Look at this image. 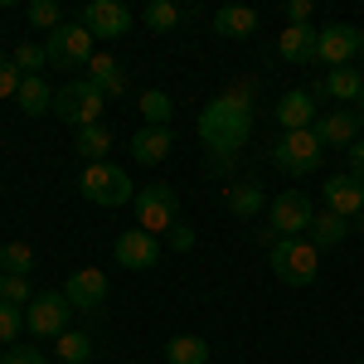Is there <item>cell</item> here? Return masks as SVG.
Segmentation results:
<instances>
[{
	"label": "cell",
	"instance_id": "60d3db41",
	"mask_svg": "<svg viewBox=\"0 0 364 364\" xmlns=\"http://www.w3.org/2000/svg\"><path fill=\"white\" fill-rule=\"evenodd\" d=\"M360 364H364V360H360Z\"/></svg>",
	"mask_w": 364,
	"mask_h": 364
},
{
	"label": "cell",
	"instance_id": "5bb4252c",
	"mask_svg": "<svg viewBox=\"0 0 364 364\" xmlns=\"http://www.w3.org/2000/svg\"><path fill=\"white\" fill-rule=\"evenodd\" d=\"M360 127H364V117L355 112V107H336V112H326V117H316V136H321V146H355L360 141Z\"/></svg>",
	"mask_w": 364,
	"mask_h": 364
},
{
	"label": "cell",
	"instance_id": "603a6c76",
	"mask_svg": "<svg viewBox=\"0 0 364 364\" xmlns=\"http://www.w3.org/2000/svg\"><path fill=\"white\" fill-rule=\"evenodd\" d=\"M214 29H219L224 39H248L252 29H257V10H248V5H224V10L214 15Z\"/></svg>",
	"mask_w": 364,
	"mask_h": 364
},
{
	"label": "cell",
	"instance_id": "52a82bcc",
	"mask_svg": "<svg viewBox=\"0 0 364 364\" xmlns=\"http://www.w3.org/2000/svg\"><path fill=\"white\" fill-rule=\"evenodd\" d=\"M311 219H316V204H311L306 190L272 195V204H267V224H272L277 238H301V233L311 228Z\"/></svg>",
	"mask_w": 364,
	"mask_h": 364
},
{
	"label": "cell",
	"instance_id": "1f68e13d",
	"mask_svg": "<svg viewBox=\"0 0 364 364\" xmlns=\"http://www.w3.org/2000/svg\"><path fill=\"white\" fill-rule=\"evenodd\" d=\"M141 20H146V25L156 29V34H170V29L180 25V10H175V5H170V0H151V5H146V15H141Z\"/></svg>",
	"mask_w": 364,
	"mask_h": 364
},
{
	"label": "cell",
	"instance_id": "7402d4cb",
	"mask_svg": "<svg viewBox=\"0 0 364 364\" xmlns=\"http://www.w3.org/2000/svg\"><path fill=\"white\" fill-rule=\"evenodd\" d=\"M15 102H20L25 117H44V112H54V87H49V78H25Z\"/></svg>",
	"mask_w": 364,
	"mask_h": 364
},
{
	"label": "cell",
	"instance_id": "4316f807",
	"mask_svg": "<svg viewBox=\"0 0 364 364\" xmlns=\"http://www.w3.org/2000/svg\"><path fill=\"white\" fill-rule=\"evenodd\" d=\"M54 355L63 364H92V336H83V331H63V336L54 340Z\"/></svg>",
	"mask_w": 364,
	"mask_h": 364
},
{
	"label": "cell",
	"instance_id": "74e56055",
	"mask_svg": "<svg viewBox=\"0 0 364 364\" xmlns=\"http://www.w3.org/2000/svg\"><path fill=\"white\" fill-rule=\"evenodd\" d=\"M0 364H49V355L44 350H10Z\"/></svg>",
	"mask_w": 364,
	"mask_h": 364
},
{
	"label": "cell",
	"instance_id": "cb8c5ba5",
	"mask_svg": "<svg viewBox=\"0 0 364 364\" xmlns=\"http://www.w3.org/2000/svg\"><path fill=\"white\" fill-rule=\"evenodd\" d=\"M166 360L170 364H209V340L204 336H170Z\"/></svg>",
	"mask_w": 364,
	"mask_h": 364
},
{
	"label": "cell",
	"instance_id": "e0dca14e",
	"mask_svg": "<svg viewBox=\"0 0 364 364\" xmlns=\"http://www.w3.org/2000/svg\"><path fill=\"white\" fill-rule=\"evenodd\" d=\"M316 97L311 92H301V87H291V92H282V102H277V122H282V132H306V127H316Z\"/></svg>",
	"mask_w": 364,
	"mask_h": 364
},
{
	"label": "cell",
	"instance_id": "ffe728a7",
	"mask_svg": "<svg viewBox=\"0 0 364 364\" xmlns=\"http://www.w3.org/2000/svg\"><path fill=\"white\" fill-rule=\"evenodd\" d=\"M87 83L97 87L102 97H122V92H127V78H122V63H117L112 54H92V63H87Z\"/></svg>",
	"mask_w": 364,
	"mask_h": 364
},
{
	"label": "cell",
	"instance_id": "83f0119b",
	"mask_svg": "<svg viewBox=\"0 0 364 364\" xmlns=\"http://www.w3.org/2000/svg\"><path fill=\"white\" fill-rule=\"evenodd\" d=\"M257 209H262V185H233V190H228V214H233V219H252V214H257Z\"/></svg>",
	"mask_w": 364,
	"mask_h": 364
},
{
	"label": "cell",
	"instance_id": "ab89813d",
	"mask_svg": "<svg viewBox=\"0 0 364 364\" xmlns=\"http://www.w3.org/2000/svg\"><path fill=\"white\" fill-rule=\"evenodd\" d=\"M355 228H360V233H364V209H360V214H355Z\"/></svg>",
	"mask_w": 364,
	"mask_h": 364
},
{
	"label": "cell",
	"instance_id": "7c38bea8",
	"mask_svg": "<svg viewBox=\"0 0 364 364\" xmlns=\"http://www.w3.org/2000/svg\"><path fill=\"white\" fill-rule=\"evenodd\" d=\"M83 25L92 29V39H122V34H132V10L122 0H87Z\"/></svg>",
	"mask_w": 364,
	"mask_h": 364
},
{
	"label": "cell",
	"instance_id": "ba28073f",
	"mask_svg": "<svg viewBox=\"0 0 364 364\" xmlns=\"http://www.w3.org/2000/svg\"><path fill=\"white\" fill-rule=\"evenodd\" d=\"M44 58L54 68H87L92 63V29L87 25H58L44 44Z\"/></svg>",
	"mask_w": 364,
	"mask_h": 364
},
{
	"label": "cell",
	"instance_id": "ac0fdd59",
	"mask_svg": "<svg viewBox=\"0 0 364 364\" xmlns=\"http://www.w3.org/2000/svg\"><path fill=\"white\" fill-rule=\"evenodd\" d=\"M170 151H175V132L170 127H141L136 136H132V156H136L141 166H161Z\"/></svg>",
	"mask_w": 364,
	"mask_h": 364
},
{
	"label": "cell",
	"instance_id": "277c9868",
	"mask_svg": "<svg viewBox=\"0 0 364 364\" xmlns=\"http://www.w3.org/2000/svg\"><path fill=\"white\" fill-rule=\"evenodd\" d=\"M83 195L92 204H102V209H122V204L136 199V190H132V175L117 161H97V166L83 170Z\"/></svg>",
	"mask_w": 364,
	"mask_h": 364
},
{
	"label": "cell",
	"instance_id": "8992f818",
	"mask_svg": "<svg viewBox=\"0 0 364 364\" xmlns=\"http://www.w3.org/2000/svg\"><path fill=\"white\" fill-rule=\"evenodd\" d=\"M102 92L87 83V78H68V83L54 92V117H63L68 127H92L102 117Z\"/></svg>",
	"mask_w": 364,
	"mask_h": 364
},
{
	"label": "cell",
	"instance_id": "f35d334b",
	"mask_svg": "<svg viewBox=\"0 0 364 364\" xmlns=\"http://www.w3.org/2000/svg\"><path fill=\"white\" fill-rule=\"evenodd\" d=\"M345 161H350V175L364 185V141H355V146H350V156H345Z\"/></svg>",
	"mask_w": 364,
	"mask_h": 364
},
{
	"label": "cell",
	"instance_id": "44dd1931",
	"mask_svg": "<svg viewBox=\"0 0 364 364\" xmlns=\"http://www.w3.org/2000/svg\"><path fill=\"white\" fill-rule=\"evenodd\" d=\"M306 238L316 243V248H340V243L350 238V219H340V214H331V209H316Z\"/></svg>",
	"mask_w": 364,
	"mask_h": 364
},
{
	"label": "cell",
	"instance_id": "9c48e42d",
	"mask_svg": "<svg viewBox=\"0 0 364 364\" xmlns=\"http://www.w3.org/2000/svg\"><path fill=\"white\" fill-rule=\"evenodd\" d=\"M68 316H73V306H68L63 291H34V301L25 306V331H34L44 340H58L68 331Z\"/></svg>",
	"mask_w": 364,
	"mask_h": 364
},
{
	"label": "cell",
	"instance_id": "8d00e7d4",
	"mask_svg": "<svg viewBox=\"0 0 364 364\" xmlns=\"http://www.w3.org/2000/svg\"><path fill=\"white\" fill-rule=\"evenodd\" d=\"M287 25H311V0H287Z\"/></svg>",
	"mask_w": 364,
	"mask_h": 364
},
{
	"label": "cell",
	"instance_id": "4dcf8cb0",
	"mask_svg": "<svg viewBox=\"0 0 364 364\" xmlns=\"http://www.w3.org/2000/svg\"><path fill=\"white\" fill-rule=\"evenodd\" d=\"M0 301H5V306H20V311H25L29 301H34V291H29V277L0 272Z\"/></svg>",
	"mask_w": 364,
	"mask_h": 364
},
{
	"label": "cell",
	"instance_id": "7a4b0ae2",
	"mask_svg": "<svg viewBox=\"0 0 364 364\" xmlns=\"http://www.w3.org/2000/svg\"><path fill=\"white\" fill-rule=\"evenodd\" d=\"M272 272L287 287H311L321 272V248L311 238H277L272 243Z\"/></svg>",
	"mask_w": 364,
	"mask_h": 364
},
{
	"label": "cell",
	"instance_id": "836d02e7",
	"mask_svg": "<svg viewBox=\"0 0 364 364\" xmlns=\"http://www.w3.org/2000/svg\"><path fill=\"white\" fill-rule=\"evenodd\" d=\"M25 331V311L0 301V345H15V336Z\"/></svg>",
	"mask_w": 364,
	"mask_h": 364
},
{
	"label": "cell",
	"instance_id": "f1b7e54d",
	"mask_svg": "<svg viewBox=\"0 0 364 364\" xmlns=\"http://www.w3.org/2000/svg\"><path fill=\"white\" fill-rule=\"evenodd\" d=\"M10 63L20 68V78H44V68H49V58H44V44H15Z\"/></svg>",
	"mask_w": 364,
	"mask_h": 364
},
{
	"label": "cell",
	"instance_id": "5b68a950",
	"mask_svg": "<svg viewBox=\"0 0 364 364\" xmlns=\"http://www.w3.org/2000/svg\"><path fill=\"white\" fill-rule=\"evenodd\" d=\"M321 136L316 132H282V141L272 146V166L282 170V175H291V180H301V175H311V170L321 166Z\"/></svg>",
	"mask_w": 364,
	"mask_h": 364
},
{
	"label": "cell",
	"instance_id": "e575fe53",
	"mask_svg": "<svg viewBox=\"0 0 364 364\" xmlns=\"http://www.w3.org/2000/svg\"><path fill=\"white\" fill-rule=\"evenodd\" d=\"M20 83H25V78H20V68H15L10 58H0V97H15Z\"/></svg>",
	"mask_w": 364,
	"mask_h": 364
},
{
	"label": "cell",
	"instance_id": "8fae6325",
	"mask_svg": "<svg viewBox=\"0 0 364 364\" xmlns=\"http://www.w3.org/2000/svg\"><path fill=\"white\" fill-rule=\"evenodd\" d=\"M112 257H117V267L151 272V267L161 262V238H156V233H146V228H127V233H117Z\"/></svg>",
	"mask_w": 364,
	"mask_h": 364
},
{
	"label": "cell",
	"instance_id": "d6986e66",
	"mask_svg": "<svg viewBox=\"0 0 364 364\" xmlns=\"http://www.w3.org/2000/svg\"><path fill=\"white\" fill-rule=\"evenodd\" d=\"M316 34L321 29H311V25H287L277 39V54L287 63H316Z\"/></svg>",
	"mask_w": 364,
	"mask_h": 364
},
{
	"label": "cell",
	"instance_id": "d4e9b609",
	"mask_svg": "<svg viewBox=\"0 0 364 364\" xmlns=\"http://www.w3.org/2000/svg\"><path fill=\"white\" fill-rule=\"evenodd\" d=\"M141 117H146V127H170L175 97H170L166 87H146V92H141Z\"/></svg>",
	"mask_w": 364,
	"mask_h": 364
},
{
	"label": "cell",
	"instance_id": "4fadbf2b",
	"mask_svg": "<svg viewBox=\"0 0 364 364\" xmlns=\"http://www.w3.org/2000/svg\"><path fill=\"white\" fill-rule=\"evenodd\" d=\"M63 296H68V306H73V311H97L102 301H107V272H97V267H78V272H68Z\"/></svg>",
	"mask_w": 364,
	"mask_h": 364
},
{
	"label": "cell",
	"instance_id": "d590c367",
	"mask_svg": "<svg viewBox=\"0 0 364 364\" xmlns=\"http://www.w3.org/2000/svg\"><path fill=\"white\" fill-rule=\"evenodd\" d=\"M170 248H175V252H190V248H195V228L185 224V219L170 228Z\"/></svg>",
	"mask_w": 364,
	"mask_h": 364
},
{
	"label": "cell",
	"instance_id": "30bf717a",
	"mask_svg": "<svg viewBox=\"0 0 364 364\" xmlns=\"http://www.w3.org/2000/svg\"><path fill=\"white\" fill-rule=\"evenodd\" d=\"M360 54H364V29L355 25H326L316 34V63H326V68H345Z\"/></svg>",
	"mask_w": 364,
	"mask_h": 364
},
{
	"label": "cell",
	"instance_id": "484cf974",
	"mask_svg": "<svg viewBox=\"0 0 364 364\" xmlns=\"http://www.w3.org/2000/svg\"><path fill=\"white\" fill-rule=\"evenodd\" d=\"M107 151H112V132H107L102 122H92V127H78V156H87V166H97Z\"/></svg>",
	"mask_w": 364,
	"mask_h": 364
},
{
	"label": "cell",
	"instance_id": "6da1fadb",
	"mask_svg": "<svg viewBox=\"0 0 364 364\" xmlns=\"http://www.w3.org/2000/svg\"><path fill=\"white\" fill-rule=\"evenodd\" d=\"M252 92H257V83H252V78H238V83L224 87L219 97H209L204 112H199V141H204L209 156H214V175L228 170L233 156L248 146V136H252Z\"/></svg>",
	"mask_w": 364,
	"mask_h": 364
},
{
	"label": "cell",
	"instance_id": "3957f363",
	"mask_svg": "<svg viewBox=\"0 0 364 364\" xmlns=\"http://www.w3.org/2000/svg\"><path fill=\"white\" fill-rule=\"evenodd\" d=\"M132 214H136V228H146V233H170V228L180 224V195L156 180V185L136 190Z\"/></svg>",
	"mask_w": 364,
	"mask_h": 364
},
{
	"label": "cell",
	"instance_id": "2e32d148",
	"mask_svg": "<svg viewBox=\"0 0 364 364\" xmlns=\"http://www.w3.org/2000/svg\"><path fill=\"white\" fill-rule=\"evenodd\" d=\"M360 92H364V68H355V63L331 68L321 83L311 87V97H340V102H360Z\"/></svg>",
	"mask_w": 364,
	"mask_h": 364
},
{
	"label": "cell",
	"instance_id": "d6a6232c",
	"mask_svg": "<svg viewBox=\"0 0 364 364\" xmlns=\"http://www.w3.org/2000/svg\"><path fill=\"white\" fill-rule=\"evenodd\" d=\"M29 25H39V29H49V34H54V29L63 25L58 0H34V5H29Z\"/></svg>",
	"mask_w": 364,
	"mask_h": 364
},
{
	"label": "cell",
	"instance_id": "f546056e",
	"mask_svg": "<svg viewBox=\"0 0 364 364\" xmlns=\"http://www.w3.org/2000/svg\"><path fill=\"white\" fill-rule=\"evenodd\" d=\"M0 272L29 277V272H34V248H29V243H20V238H15V243H5V248H0Z\"/></svg>",
	"mask_w": 364,
	"mask_h": 364
},
{
	"label": "cell",
	"instance_id": "9a60e30c",
	"mask_svg": "<svg viewBox=\"0 0 364 364\" xmlns=\"http://www.w3.org/2000/svg\"><path fill=\"white\" fill-rule=\"evenodd\" d=\"M321 195H326V209L340 214V219H355V214L364 209V185L350 175V170H345V175H331Z\"/></svg>",
	"mask_w": 364,
	"mask_h": 364
}]
</instances>
